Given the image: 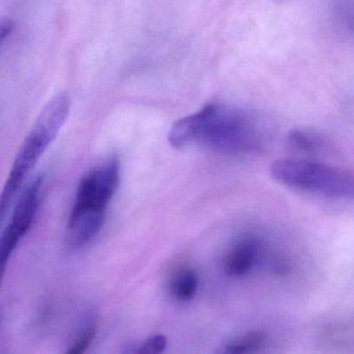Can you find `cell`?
<instances>
[{
    "label": "cell",
    "mask_w": 354,
    "mask_h": 354,
    "mask_svg": "<svg viewBox=\"0 0 354 354\" xmlns=\"http://www.w3.org/2000/svg\"><path fill=\"white\" fill-rule=\"evenodd\" d=\"M175 149L202 145L227 155H247L260 151L265 135L255 115L222 103H210L199 111L180 118L168 133Z\"/></svg>",
    "instance_id": "1"
},
{
    "label": "cell",
    "mask_w": 354,
    "mask_h": 354,
    "mask_svg": "<svg viewBox=\"0 0 354 354\" xmlns=\"http://www.w3.org/2000/svg\"><path fill=\"white\" fill-rule=\"evenodd\" d=\"M120 179V161L114 156L91 168L79 181L67 225V245L71 250L82 249L98 236Z\"/></svg>",
    "instance_id": "2"
},
{
    "label": "cell",
    "mask_w": 354,
    "mask_h": 354,
    "mask_svg": "<svg viewBox=\"0 0 354 354\" xmlns=\"http://www.w3.org/2000/svg\"><path fill=\"white\" fill-rule=\"evenodd\" d=\"M71 100L68 93L55 95L39 113L24 142L17 153L16 159L6 179L0 199V212L4 216L16 194L31 170L37 165L48 147L55 140L60 129L68 118Z\"/></svg>",
    "instance_id": "3"
},
{
    "label": "cell",
    "mask_w": 354,
    "mask_h": 354,
    "mask_svg": "<svg viewBox=\"0 0 354 354\" xmlns=\"http://www.w3.org/2000/svg\"><path fill=\"white\" fill-rule=\"evenodd\" d=\"M270 174L281 185L297 191L332 199L354 200L353 174L326 164L278 160L272 164Z\"/></svg>",
    "instance_id": "4"
},
{
    "label": "cell",
    "mask_w": 354,
    "mask_h": 354,
    "mask_svg": "<svg viewBox=\"0 0 354 354\" xmlns=\"http://www.w3.org/2000/svg\"><path fill=\"white\" fill-rule=\"evenodd\" d=\"M43 178L37 176L25 187L0 241V264L6 268L16 248L33 226L41 204Z\"/></svg>",
    "instance_id": "5"
},
{
    "label": "cell",
    "mask_w": 354,
    "mask_h": 354,
    "mask_svg": "<svg viewBox=\"0 0 354 354\" xmlns=\"http://www.w3.org/2000/svg\"><path fill=\"white\" fill-rule=\"evenodd\" d=\"M263 251L262 241L256 236H245L233 243L224 258V274L239 278L251 272Z\"/></svg>",
    "instance_id": "6"
},
{
    "label": "cell",
    "mask_w": 354,
    "mask_h": 354,
    "mask_svg": "<svg viewBox=\"0 0 354 354\" xmlns=\"http://www.w3.org/2000/svg\"><path fill=\"white\" fill-rule=\"evenodd\" d=\"M199 284V276L193 268H181L170 278V292L177 301H191L197 295Z\"/></svg>",
    "instance_id": "7"
},
{
    "label": "cell",
    "mask_w": 354,
    "mask_h": 354,
    "mask_svg": "<svg viewBox=\"0 0 354 354\" xmlns=\"http://www.w3.org/2000/svg\"><path fill=\"white\" fill-rule=\"evenodd\" d=\"M290 147L303 153H315L326 149V142L324 137L314 131L294 130L289 134Z\"/></svg>",
    "instance_id": "8"
},
{
    "label": "cell",
    "mask_w": 354,
    "mask_h": 354,
    "mask_svg": "<svg viewBox=\"0 0 354 354\" xmlns=\"http://www.w3.org/2000/svg\"><path fill=\"white\" fill-rule=\"evenodd\" d=\"M265 336L260 332L249 333L229 343L224 351L230 354H255L262 348Z\"/></svg>",
    "instance_id": "9"
},
{
    "label": "cell",
    "mask_w": 354,
    "mask_h": 354,
    "mask_svg": "<svg viewBox=\"0 0 354 354\" xmlns=\"http://www.w3.org/2000/svg\"><path fill=\"white\" fill-rule=\"evenodd\" d=\"M339 20L354 32V0H333Z\"/></svg>",
    "instance_id": "10"
},
{
    "label": "cell",
    "mask_w": 354,
    "mask_h": 354,
    "mask_svg": "<svg viewBox=\"0 0 354 354\" xmlns=\"http://www.w3.org/2000/svg\"><path fill=\"white\" fill-rule=\"evenodd\" d=\"M96 336V328L94 326H87L80 333L76 340L71 345L70 348L64 354H85L89 348Z\"/></svg>",
    "instance_id": "11"
},
{
    "label": "cell",
    "mask_w": 354,
    "mask_h": 354,
    "mask_svg": "<svg viewBox=\"0 0 354 354\" xmlns=\"http://www.w3.org/2000/svg\"><path fill=\"white\" fill-rule=\"evenodd\" d=\"M168 340L163 335H156L143 343L135 354H161L166 351Z\"/></svg>",
    "instance_id": "12"
},
{
    "label": "cell",
    "mask_w": 354,
    "mask_h": 354,
    "mask_svg": "<svg viewBox=\"0 0 354 354\" xmlns=\"http://www.w3.org/2000/svg\"><path fill=\"white\" fill-rule=\"evenodd\" d=\"M12 28H14V24L10 19L2 20L1 24H0V37H1V39H6L12 32Z\"/></svg>",
    "instance_id": "13"
},
{
    "label": "cell",
    "mask_w": 354,
    "mask_h": 354,
    "mask_svg": "<svg viewBox=\"0 0 354 354\" xmlns=\"http://www.w3.org/2000/svg\"><path fill=\"white\" fill-rule=\"evenodd\" d=\"M218 354H230V353H227V351H224V349H222V351H220V353H218Z\"/></svg>",
    "instance_id": "14"
}]
</instances>
